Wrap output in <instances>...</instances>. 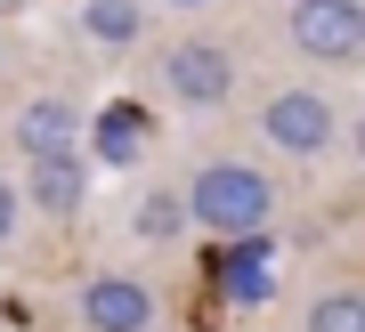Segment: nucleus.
I'll return each mask as SVG.
<instances>
[{
  "label": "nucleus",
  "mask_w": 365,
  "mask_h": 332,
  "mask_svg": "<svg viewBox=\"0 0 365 332\" xmlns=\"http://www.w3.org/2000/svg\"><path fill=\"white\" fill-rule=\"evenodd\" d=\"M130 235H138V243H155V251H170V243L187 235V203H179V194H170V187H155V194H146V203H138Z\"/></svg>",
  "instance_id": "nucleus-11"
},
{
  "label": "nucleus",
  "mask_w": 365,
  "mask_h": 332,
  "mask_svg": "<svg viewBox=\"0 0 365 332\" xmlns=\"http://www.w3.org/2000/svg\"><path fill=\"white\" fill-rule=\"evenodd\" d=\"M138 138H146V114H138V105H106L98 130H90V154H98L106 170H130L138 162Z\"/></svg>",
  "instance_id": "nucleus-10"
},
{
  "label": "nucleus",
  "mask_w": 365,
  "mask_h": 332,
  "mask_svg": "<svg viewBox=\"0 0 365 332\" xmlns=\"http://www.w3.org/2000/svg\"><path fill=\"white\" fill-rule=\"evenodd\" d=\"M73 138H81V122H73L66 98H25V105H16V146H25V162L73 154Z\"/></svg>",
  "instance_id": "nucleus-8"
},
{
  "label": "nucleus",
  "mask_w": 365,
  "mask_h": 332,
  "mask_svg": "<svg viewBox=\"0 0 365 332\" xmlns=\"http://www.w3.org/2000/svg\"><path fill=\"white\" fill-rule=\"evenodd\" d=\"M170 9H211V0H170Z\"/></svg>",
  "instance_id": "nucleus-14"
},
{
  "label": "nucleus",
  "mask_w": 365,
  "mask_h": 332,
  "mask_svg": "<svg viewBox=\"0 0 365 332\" xmlns=\"http://www.w3.org/2000/svg\"><path fill=\"white\" fill-rule=\"evenodd\" d=\"M146 33V9L138 0H81V41H90L98 57H130Z\"/></svg>",
  "instance_id": "nucleus-9"
},
{
  "label": "nucleus",
  "mask_w": 365,
  "mask_h": 332,
  "mask_svg": "<svg viewBox=\"0 0 365 332\" xmlns=\"http://www.w3.org/2000/svg\"><path fill=\"white\" fill-rule=\"evenodd\" d=\"M268 251H276V235H235L227 251H220V292H227L235 308H268V300H276Z\"/></svg>",
  "instance_id": "nucleus-7"
},
{
  "label": "nucleus",
  "mask_w": 365,
  "mask_h": 332,
  "mask_svg": "<svg viewBox=\"0 0 365 332\" xmlns=\"http://www.w3.org/2000/svg\"><path fill=\"white\" fill-rule=\"evenodd\" d=\"M179 203H187V227L235 243V235H260L276 219V179L252 162V154H203Z\"/></svg>",
  "instance_id": "nucleus-1"
},
{
  "label": "nucleus",
  "mask_w": 365,
  "mask_h": 332,
  "mask_svg": "<svg viewBox=\"0 0 365 332\" xmlns=\"http://www.w3.org/2000/svg\"><path fill=\"white\" fill-rule=\"evenodd\" d=\"M9 235H16V187L0 179V251H9Z\"/></svg>",
  "instance_id": "nucleus-13"
},
{
  "label": "nucleus",
  "mask_w": 365,
  "mask_h": 332,
  "mask_svg": "<svg viewBox=\"0 0 365 332\" xmlns=\"http://www.w3.org/2000/svg\"><path fill=\"white\" fill-rule=\"evenodd\" d=\"M155 81H163L170 105H187V114H220L235 98V57H227V41H211V33H179L170 49H155Z\"/></svg>",
  "instance_id": "nucleus-3"
},
{
  "label": "nucleus",
  "mask_w": 365,
  "mask_h": 332,
  "mask_svg": "<svg viewBox=\"0 0 365 332\" xmlns=\"http://www.w3.org/2000/svg\"><path fill=\"white\" fill-rule=\"evenodd\" d=\"M25 203L41 219H73L90 203V162L81 154H41V162H25Z\"/></svg>",
  "instance_id": "nucleus-6"
},
{
  "label": "nucleus",
  "mask_w": 365,
  "mask_h": 332,
  "mask_svg": "<svg viewBox=\"0 0 365 332\" xmlns=\"http://www.w3.org/2000/svg\"><path fill=\"white\" fill-rule=\"evenodd\" d=\"M0 65H9V49H0Z\"/></svg>",
  "instance_id": "nucleus-15"
},
{
  "label": "nucleus",
  "mask_w": 365,
  "mask_h": 332,
  "mask_svg": "<svg viewBox=\"0 0 365 332\" xmlns=\"http://www.w3.org/2000/svg\"><path fill=\"white\" fill-rule=\"evenodd\" d=\"M252 130L292 154V162H325V154L341 146V98L317 90V81H276V90H260V105H252Z\"/></svg>",
  "instance_id": "nucleus-2"
},
{
  "label": "nucleus",
  "mask_w": 365,
  "mask_h": 332,
  "mask_svg": "<svg viewBox=\"0 0 365 332\" xmlns=\"http://www.w3.org/2000/svg\"><path fill=\"white\" fill-rule=\"evenodd\" d=\"M284 49L300 65H325V73H357L365 65V9L357 0H292L284 9Z\"/></svg>",
  "instance_id": "nucleus-4"
},
{
  "label": "nucleus",
  "mask_w": 365,
  "mask_h": 332,
  "mask_svg": "<svg viewBox=\"0 0 365 332\" xmlns=\"http://www.w3.org/2000/svg\"><path fill=\"white\" fill-rule=\"evenodd\" d=\"M155 308L163 300L146 276H90L73 316H81V332H155Z\"/></svg>",
  "instance_id": "nucleus-5"
},
{
  "label": "nucleus",
  "mask_w": 365,
  "mask_h": 332,
  "mask_svg": "<svg viewBox=\"0 0 365 332\" xmlns=\"http://www.w3.org/2000/svg\"><path fill=\"white\" fill-rule=\"evenodd\" d=\"M300 332H365V300L349 292V284H333V292L309 308V324H300Z\"/></svg>",
  "instance_id": "nucleus-12"
}]
</instances>
